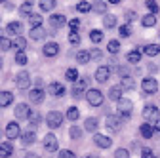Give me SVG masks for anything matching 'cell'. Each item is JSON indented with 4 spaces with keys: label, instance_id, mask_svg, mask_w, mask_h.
<instances>
[{
    "label": "cell",
    "instance_id": "obj_50",
    "mask_svg": "<svg viewBox=\"0 0 160 158\" xmlns=\"http://www.w3.org/2000/svg\"><path fill=\"white\" fill-rule=\"evenodd\" d=\"M57 158H76V154L72 151H59V156Z\"/></svg>",
    "mask_w": 160,
    "mask_h": 158
},
{
    "label": "cell",
    "instance_id": "obj_10",
    "mask_svg": "<svg viewBox=\"0 0 160 158\" xmlns=\"http://www.w3.org/2000/svg\"><path fill=\"white\" fill-rule=\"evenodd\" d=\"M93 143H95L99 149H109V147L112 145L111 137H107V135H101V133H95V135H93Z\"/></svg>",
    "mask_w": 160,
    "mask_h": 158
},
{
    "label": "cell",
    "instance_id": "obj_21",
    "mask_svg": "<svg viewBox=\"0 0 160 158\" xmlns=\"http://www.w3.org/2000/svg\"><path fill=\"white\" fill-rule=\"evenodd\" d=\"M13 154V145L12 143H0V158H8Z\"/></svg>",
    "mask_w": 160,
    "mask_h": 158
},
{
    "label": "cell",
    "instance_id": "obj_2",
    "mask_svg": "<svg viewBox=\"0 0 160 158\" xmlns=\"http://www.w3.org/2000/svg\"><path fill=\"white\" fill-rule=\"evenodd\" d=\"M86 101L92 107H99V105H103V93L99 90H88L86 91Z\"/></svg>",
    "mask_w": 160,
    "mask_h": 158
},
{
    "label": "cell",
    "instance_id": "obj_48",
    "mask_svg": "<svg viewBox=\"0 0 160 158\" xmlns=\"http://www.w3.org/2000/svg\"><path fill=\"white\" fill-rule=\"evenodd\" d=\"M114 158H130V152H128L126 149H116Z\"/></svg>",
    "mask_w": 160,
    "mask_h": 158
},
{
    "label": "cell",
    "instance_id": "obj_29",
    "mask_svg": "<svg viewBox=\"0 0 160 158\" xmlns=\"http://www.w3.org/2000/svg\"><path fill=\"white\" fill-rule=\"evenodd\" d=\"M29 23H31V29L32 27H42V15L40 13H31L29 15Z\"/></svg>",
    "mask_w": 160,
    "mask_h": 158
},
{
    "label": "cell",
    "instance_id": "obj_7",
    "mask_svg": "<svg viewBox=\"0 0 160 158\" xmlns=\"http://www.w3.org/2000/svg\"><path fill=\"white\" fill-rule=\"evenodd\" d=\"M15 116H17V120H29V116H31V109L27 103H19L15 107Z\"/></svg>",
    "mask_w": 160,
    "mask_h": 158
},
{
    "label": "cell",
    "instance_id": "obj_35",
    "mask_svg": "<svg viewBox=\"0 0 160 158\" xmlns=\"http://www.w3.org/2000/svg\"><path fill=\"white\" fill-rule=\"evenodd\" d=\"M55 8V0H40V10L42 12H52Z\"/></svg>",
    "mask_w": 160,
    "mask_h": 158
},
{
    "label": "cell",
    "instance_id": "obj_59",
    "mask_svg": "<svg viewBox=\"0 0 160 158\" xmlns=\"http://www.w3.org/2000/svg\"><path fill=\"white\" fill-rule=\"evenodd\" d=\"M111 4H120V0H109Z\"/></svg>",
    "mask_w": 160,
    "mask_h": 158
},
{
    "label": "cell",
    "instance_id": "obj_61",
    "mask_svg": "<svg viewBox=\"0 0 160 158\" xmlns=\"http://www.w3.org/2000/svg\"><path fill=\"white\" fill-rule=\"evenodd\" d=\"M0 69H2V59H0Z\"/></svg>",
    "mask_w": 160,
    "mask_h": 158
},
{
    "label": "cell",
    "instance_id": "obj_27",
    "mask_svg": "<svg viewBox=\"0 0 160 158\" xmlns=\"http://www.w3.org/2000/svg\"><path fill=\"white\" fill-rule=\"evenodd\" d=\"M21 31H23V25L19 23V21H12V23L8 25V32H10V34L19 36V34H21Z\"/></svg>",
    "mask_w": 160,
    "mask_h": 158
},
{
    "label": "cell",
    "instance_id": "obj_34",
    "mask_svg": "<svg viewBox=\"0 0 160 158\" xmlns=\"http://www.w3.org/2000/svg\"><path fill=\"white\" fill-rule=\"evenodd\" d=\"M141 23H143V27H154V25H156V17H154V13H147V15L141 19Z\"/></svg>",
    "mask_w": 160,
    "mask_h": 158
},
{
    "label": "cell",
    "instance_id": "obj_60",
    "mask_svg": "<svg viewBox=\"0 0 160 158\" xmlns=\"http://www.w3.org/2000/svg\"><path fill=\"white\" fill-rule=\"evenodd\" d=\"M86 158H99V156H95V154H88Z\"/></svg>",
    "mask_w": 160,
    "mask_h": 158
},
{
    "label": "cell",
    "instance_id": "obj_58",
    "mask_svg": "<svg viewBox=\"0 0 160 158\" xmlns=\"http://www.w3.org/2000/svg\"><path fill=\"white\" fill-rule=\"evenodd\" d=\"M156 130L160 131V118H158V120H156Z\"/></svg>",
    "mask_w": 160,
    "mask_h": 158
},
{
    "label": "cell",
    "instance_id": "obj_46",
    "mask_svg": "<svg viewBox=\"0 0 160 158\" xmlns=\"http://www.w3.org/2000/svg\"><path fill=\"white\" fill-rule=\"evenodd\" d=\"M29 122H31V126H32V128H34V126H38V124H40V114H38V112H31Z\"/></svg>",
    "mask_w": 160,
    "mask_h": 158
},
{
    "label": "cell",
    "instance_id": "obj_31",
    "mask_svg": "<svg viewBox=\"0 0 160 158\" xmlns=\"http://www.w3.org/2000/svg\"><path fill=\"white\" fill-rule=\"evenodd\" d=\"M19 13H21V15H31V13H32V4H31V0H25V2L19 6Z\"/></svg>",
    "mask_w": 160,
    "mask_h": 158
},
{
    "label": "cell",
    "instance_id": "obj_12",
    "mask_svg": "<svg viewBox=\"0 0 160 158\" xmlns=\"http://www.w3.org/2000/svg\"><path fill=\"white\" fill-rule=\"evenodd\" d=\"M141 86H143V91L145 93H156L158 91V82L154 80V78H145Z\"/></svg>",
    "mask_w": 160,
    "mask_h": 158
},
{
    "label": "cell",
    "instance_id": "obj_13",
    "mask_svg": "<svg viewBox=\"0 0 160 158\" xmlns=\"http://www.w3.org/2000/svg\"><path fill=\"white\" fill-rule=\"evenodd\" d=\"M29 99H31L32 103L40 105V103L44 101V90H42V88H34V90H31V91H29Z\"/></svg>",
    "mask_w": 160,
    "mask_h": 158
},
{
    "label": "cell",
    "instance_id": "obj_25",
    "mask_svg": "<svg viewBox=\"0 0 160 158\" xmlns=\"http://www.w3.org/2000/svg\"><path fill=\"white\" fill-rule=\"evenodd\" d=\"M139 131H141V135L145 137V139H151V137L154 135V128H152V126H151L149 122H145V124H143L141 128H139Z\"/></svg>",
    "mask_w": 160,
    "mask_h": 158
},
{
    "label": "cell",
    "instance_id": "obj_40",
    "mask_svg": "<svg viewBox=\"0 0 160 158\" xmlns=\"http://www.w3.org/2000/svg\"><path fill=\"white\" fill-rule=\"evenodd\" d=\"M65 78H67V80H71V82H76L78 80V71L76 69H67Z\"/></svg>",
    "mask_w": 160,
    "mask_h": 158
},
{
    "label": "cell",
    "instance_id": "obj_39",
    "mask_svg": "<svg viewBox=\"0 0 160 158\" xmlns=\"http://www.w3.org/2000/svg\"><path fill=\"white\" fill-rule=\"evenodd\" d=\"M76 10H78L80 13H88V12L92 10V4H90V2H84V0H82V2L76 4Z\"/></svg>",
    "mask_w": 160,
    "mask_h": 158
},
{
    "label": "cell",
    "instance_id": "obj_1",
    "mask_svg": "<svg viewBox=\"0 0 160 158\" xmlns=\"http://www.w3.org/2000/svg\"><path fill=\"white\" fill-rule=\"evenodd\" d=\"M116 107H118V114H120L122 120H128V118L132 116V112H133V103L130 99H124V97L116 101Z\"/></svg>",
    "mask_w": 160,
    "mask_h": 158
},
{
    "label": "cell",
    "instance_id": "obj_44",
    "mask_svg": "<svg viewBox=\"0 0 160 158\" xmlns=\"http://www.w3.org/2000/svg\"><path fill=\"white\" fill-rule=\"evenodd\" d=\"M92 8H93L97 13H105V12H107V4H105V2H99V0H97V2H95Z\"/></svg>",
    "mask_w": 160,
    "mask_h": 158
},
{
    "label": "cell",
    "instance_id": "obj_5",
    "mask_svg": "<svg viewBox=\"0 0 160 158\" xmlns=\"http://www.w3.org/2000/svg\"><path fill=\"white\" fill-rule=\"evenodd\" d=\"M15 84H17L19 90H27L31 86V76H29V72L27 71H19L17 76H15Z\"/></svg>",
    "mask_w": 160,
    "mask_h": 158
},
{
    "label": "cell",
    "instance_id": "obj_30",
    "mask_svg": "<svg viewBox=\"0 0 160 158\" xmlns=\"http://www.w3.org/2000/svg\"><path fill=\"white\" fill-rule=\"evenodd\" d=\"M97 126H99V120H97V118H86V122H84V128L88 130V131H95L97 130Z\"/></svg>",
    "mask_w": 160,
    "mask_h": 158
},
{
    "label": "cell",
    "instance_id": "obj_3",
    "mask_svg": "<svg viewBox=\"0 0 160 158\" xmlns=\"http://www.w3.org/2000/svg\"><path fill=\"white\" fill-rule=\"evenodd\" d=\"M105 124H107V130H109V131L118 133V131H120V128H122V118H120L118 114H111V116H107Z\"/></svg>",
    "mask_w": 160,
    "mask_h": 158
},
{
    "label": "cell",
    "instance_id": "obj_20",
    "mask_svg": "<svg viewBox=\"0 0 160 158\" xmlns=\"http://www.w3.org/2000/svg\"><path fill=\"white\" fill-rule=\"evenodd\" d=\"M34 139H36L34 130H27V131H23V133H21V141H23V145H32V143H34Z\"/></svg>",
    "mask_w": 160,
    "mask_h": 158
},
{
    "label": "cell",
    "instance_id": "obj_6",
    "mask_svg": "<svg viewBox=\"0 0 160 158\" xmlns=\"http://www.w3.org/2000/svg\"><path fill=\"white\" fill-rule=\"evenodd\" d=\"M109 78H111V67H107V65L97 67V71H95V80H97V82L105 84Z\"/></svg>",
    "mask_w": 160,
    "mask_h": 158
},
{
    "label": "cell",
    "instance_id": "obj_42",
    "mask_svg": "<svg viewBox=\"0 0 160 158\" xmlns=\"http://www.w3.org/2000/svg\"><path fill=\"white\" fill-rule=\"evenodd\" d=\"M107 50H109V53H116V52L120 50V42H118V40H111V42L107 44Z\"/></svg>",
    "mask_w": 160,
    "mask_h": 158
},
{
    "label": "cell",
    "instance_id": "obj_22",
    "mask_svg": "<svg viewBox=\"0 0 160 158\" xmlns=\"http://www.w3.org/2000/svg\"><path fill=\"white\" fill-rule=\"evenodd\" d=\"M13 101V93L12 91H0V107H8Z\"/></svg>",
    "mask_w": 160,
    "mask_h": 158
},
{
    "label": "cell",
    "instance_id": "obj_63",
    "mask_svg": "<svg viewBox=\"0 0 160 158\" xmlns=\"http://www.w3.org/2000/svg\"><path fill=\"white\" fill-rule=\"evenodd\" d=\"M0 38H2V32H0Z\"/></svg>",
    "mask_w": 160,
    "mask_h": 158
},
{
    "label": "cell",
    "instance_id": "obj_32",
    "mask_svg": "<svg viewBox=\"0 0 160 158\" xmlns=\"http://www.w3.org/2000/svg\"><path fill=\"white\" fill-rule=\"evenodd\" d=\"M145 53H147L149 57H154V55L160 53V46H158V44H147V46H145Z\"/></svg>",
    "mask_w": 160,
    "mask_h": 158
},
{
    "label": "cell",
    "instance_id": "obj_41",
    "mask_svg": "<svg viewBox=\"0 0 160 158\" xmlns=\"http://www.w3.org/2000/svg\"><path fill=\"white\" fill-rule=\"evenodd\" d=\"M15 63L17 65H27V55H25V52H17L15 53Z\"/></svg>",
    "mask_w": 160,
    "mask_h": 158
},
{
    "label": "cell",
    "instance_id": "obj_52",
    "mask_svg": "<svg viewBox=\"0 0 160 158\" xmlns=\"http://www.w3.org/2000/svg\"><path fill=\"white\" fill-rule=\"evenodd\" d=\"M141 158H156V156H154V152L151 149H143L141 151Z\"/></svg>",
    "mask_w": 160,
    "mask_h": 158
},
{
    "label": "cell",
    "instance_id": "obj_38",
    "mask_svg": "<svg viewBox=\"0 0 160 158\" xmlns=\"http://www.w3.org/2000/svg\"><path fill=\"white\" fill-rule=\"evenodd\" d=\"M90 40L95 42V44H99V42L103 40V32H101V31H92V32H90Z\"/></svg>",
    "mask_w": 160,
    "mask_h": 158
},
{
    "label": "cell",
    "instance_id": "obj_47",
    "mask_svg": "<svg viewBox=\"0 0 160 158\" xmlns=\"http://www.w3.org/2000/svg\"><path fill=\"white\" fill-rule=\"evenodd\" d=\"M10 48H12V40H10V38H4V36H2V38H0V50L6 52V50H10Z\"/></svg>",
    "mask_w": 160,
    "mask_h": 158
},
{
    "label": "cell",
    "instance_id": "obj_26",
    "mask_svg": "<svg viewBox=\"0 0 160 158\" xmlns=\"http://www.w3.org/2000/svg\"><path fill=\"white\" fill-rule=\"evenodd\" d=\"M109 99H112V101L122 99V88H120V86H112L109 90Z\"/></svg>",
    "mask_w": 160,
    "mask_h": 158
},
{
    "label": "cell",
    "instance_id": "obj_17",
    "mask_svg": "<svg viewBox=\"0 0 160 158\" xmlns=\"http://www.w3.org/2000/svg\"><path fill=\"white\" fill-rule=\"evenodd\" d=\"M133 86H135V82H133V76H122L120 78V88H122V91H130V90H133Z\"/></svg>",
    "mask_w": 160,
    "mask_h": 158
},
{
    "label": "cell",
    "instance_id": "obj_9",
    "mask_svg": "<svg viewBox=\"0 0 160 158\" xmlns=\"http://www.w3.org/2000/svg\"><path fill=\"white\" fill-rule=\"evenodd\" d=\"M21 135V128H19L17 122H10L6 126V137L8 139H17V137Z\"/></svg>",
    "mask_w": 160,
    "mask_h": 158
},
{
    "label": "cell",
    "instance_id": "obj_28",
    "mask_svg": "<svg viewBox=\"0 0 160 158\" xmlns=\"http://www.w3.org/2000/svg\"><path fill=\"white\" fill-rule=\"evenodd\" d=\"M103 25H105L107 29H114V27H116V17H114L112 13H105V15H103Z\"/></svg>",
    "mask_w": 160,
    "mask_h": 158
},
{
    "label": "cell",
    "instance_id": "obj_57",
    "mask_svg": "<svg viewBox=\"0 0 160 158\" xmlns=\"http://www.w3.org/2000/svg\"><path fill=\"white\" fill-rule=\"evenodd\" d=\"M25 158H38V156H36V154H34V152H29V154H27V156H25Z\"/></svg>",
    "mask_w": 160,
    "mask_h": 158
},
{
    "label": "cell",
    "instance_id": "obj_54",
    "mask_svg": "<svg viewBox=\"0 0 160 158\" xmlns=\"http://www.w3.org/2000/svg\"><path fill=\"white\" fill-rule=\"evenodd\" d=\"M135 17H137V15H135V12H128V13H126V21L130 23V21H133Z\"/></svg>",
    "mask_w": 160,
    "mask_h": 158
},
{
    "label": "cell",
    "instance_id": "obj_55",
    "mask_svg": "<svg viewBox=\"0 0 160 158\" xmlns=\"http://www.w3.org/2000/svg\"><path fill=\"white\" fill-rule=\"evenodd\" d=\"M132 149H133V152H137V151H143V149H139V143H132Z\"/></svg>",
    "mask_w": 160,
    "mask_h": 158
},
{
    "label": "cell",
    "instance_id": "obj_51",
    "mask_svg": "<svg viewBox=\"0 0 160 158\" xmlns=\"http://www.w3.org/2000/svg\"><path fill=\"white\" fill-rule=\"evenodd\" d=\"M80 23H82L80 19H71V21H69V27H71V31H78Z\"/></svg>",
    "mask_w": 160,
    "mask_h": 158
},
{
    "label": "cell",
    "instance_id": "obj_45",
    "mask_svg": "<svg viewBox=\"0 0 160 158\" xmlns=\"http://www.w3.org/2000/svg\"><path fill=\"white\" fill-rule=\"evenodd\" d=\"M69 42H71L72 46L80 44V34H78L76 31H71V34H69Z\"/></svg>",
    "mask_w": 160,
    "mask_h": 158
},
{
    "label": "cell",
    "instance_id": "obj_36",
    "mask_svg": "<svg viewBox=\"0 0 160 158\" xmlns=\"http://www.w3.org/2000/svg\"><path fill=\"white\" fill-rule=\"evenodd\" d=\"M78 116H80V111L76 107H69V111H67V118H69V120L74 122V120H78Z\"/></svg>",
    "mask_w": 160,
    "mask_h": 158
},
{
    "label": "cell",
    "instance_id": "obj_43",
    "mask_svg": "<svg viewBox=\"0 0 160 158\" xmlns=\"http://www.w3.org/2000/svg\"><path fill=\"white\" fill-rule=\"evenodd\" d=\"M145 6L151 13H156L158 12V4H156V0H145Z\"/></svg>",
    "mask_w": 160,
    "mask_h": 158
},
{
    "label": "cell",
    "instance_id": "obj_62",
    "mask_svg": "<svg viewBox=\"0 0 160 158\" xmlns=\"http://www.w3.org/2000/svg\"><path fill=\"white\" fill-rule=\"evenodd\" d=\"M4 2H6V0H0V4H4Z\"/></svg>",
    "mask_w": 160,
    "mask_h": 158
},
{
    "label": "cell",
    "instance_id": "obj_23",
    "mask_svg": "<svg viewBox=\"0 0 160 158\" xmlns=\"http://www.w3.org/2000/svg\"><path fill=\"white\" fill-rule=\"evenodd\" d=\"M29 36L32 38V40H42V38L46 36V31L42 27H32L31 32H29Z\"/></svg>",
    "mask_w": 160,
    "mask_h": 158
},
{
    "label": "cell",
    "instance_id": "obj_49",
    "mask_svg": "<svg viewBox=\"0 0 160 158\" xmlns=\"http://www.w3.org/2000/svg\"><path fill=\"white\" fill-rule=\"evenodd\" d=\"M120 34H122V36H130V34H132V27H130V23H126V25L120 27Z\"/></svg>",
    "mask_w": 160,
    "mask_h": 158
},
{
    "label": "cell",
    "instance_id": "obj_11",
    "mask_svg": "<svg viewBox=\"0 0 160 158\" xmlns=\"http://www.w3.org/2000/svg\"><path fill=\"white\" fill-rule=\"evenodd\" d=\"M143 118L149 120V124H151V120H158V109L154 105H147L143 109Z\"/></svg>",
    "mask_w": 160,
    "mask_h": 158
},
{
    "label": "cell",
    "instance_id": "obj_37",
    "mask_svg": "<svg viewBox=\"0 0 160 158\" xmlns=\"http://www.w3.org/2000/svg\"><path fill=\"white\" fill-rule=\"evenodd\" d=\"M69 135H71V139H80V137H82V128H78V126H71Z\"/></svg>",
    "mask_w": 160,
    "mask_h": 158
},
{
    "label": "cell",
    "instance_id": "obj_53",
    "mask_svg": "<svg viewBox=\"0 0 160 158\" xmlns=\"http://www.w3.org/2000/svg\"><path fill=\"white\" fill-rule=\"evenodd\" d=\"M90 53H92V59H101V57H103V52H101V50H97V48L92 50Z\"/></svg>",
    "mask_w": 160,
    "mask_h": 158
},
{
    "label": "cell",
    "instance_id": "obj_15",
    "mask_svg": "<svg viewBox=\"0 0 160 158\" xmlns=\"http://www.w3.org/2000/svg\"><path fill=\"white\" fill-rule=\"evenodd\" d=\"M50 23H52V27H53V29H61V27L67 23V19H65V15H63V13H53V15L50 17Z\"/></svg>",
    "mask_w": 160,
    "mask_h": 158
},
{
    "label": "cell",
    "instance_id": "obj_14",
    "mask_svg": "<svg viewBox=\"0 0 160 158\" xmlns=\"http://www.w3.org/2000/svg\"><path fill=\"white\" fill-rule=\"evenodd\" d=\"M86 84H88V78H78V80L74 82V86H72V95L74 97H80V95H82V91L86 90Z\"/></svg>",
    "mask_w": 160,
    "mask_h": 158
},
{
    "label": "cell",
    "instance_id": "obj_56",
    "mask_svg": "<svg viewBox=\"0 0 160 158\" xmlns=\"http://www.w3.org/2000/svg\"><path fill=\"white\" fill-rule=\"evenodd\" d=\"M147 69H149V71H151V72H156V67H154V65H149V67H147Z\"/></svg>",
    "mask_w": 160,
    "mask_h": 158
},
{
    "label": "cell",
    "instance_id": "obj_18",
    "mask_svg": "<svg viewBox=\"0 0 160 158\" xmlns=\"http://www.w3.org/2000/svg\"><path fill=\"white\" fill-rule=\"evenodd\" d=\"M42 52H44V55H46V57H55V55L59 53V46H57L55 42H48V44L44 46V50H42Z\"/></svg>",
    "mask_w": 160,
    "mask_h": 158
},
{
    "label": "cell",
    "instance_id": "obj_4",
    "mask_svg": "<svg viewBox=\"0 0 160 158\" xmlns=\"http://www.w3.org/2000/svg\"><path fill=\"white\" fill-rule=\"evenodd\" d=\"M46 122H48V126L52 128V130H55V128H59L63 124V114L59 112V111H52V112H48V116H46Z\"/></svg>",
    "mask_w": 160,
    "mask_h": 158
},
{
    "label": "cell",
    "instance_id": "obj_16",
    "mask_svg": "<svg viewBox=\"0 0 160 158\" xmlns=\"http://www.w3.org/2000/svg\"><path fill=\"white\" fill-rule=\"evenodd\" d=\"M48 91H50L52 95H55V97H63V95H65V86L59 84V82H52L50 88H48Z\"/></svg>",
    "mask_w": 160,
    "mask_h": 158
},
{
    "label": "cell",
    "instance_id": "obj_24",
    "mask_svg": "<svg viewBox=\"0 0 160 158\" xmlns=\"http://www.w3.org/2000/svg\"><path fill=\"white\" fill-rule=\"evenodd\" d=\"M12 48H15L17 52H25L27 40H25V38H21V36H17V38H13V40H12Z\"/></svg>",
    "mask_w": 160,
    "mask_h": 158
},
{
    "label": "cell",
    "instance_id": "obj_19",
    "mask_svg": "<svg viewBox=\"0 0 160 158\" xmlns=\"http://www.w3.org/2000/svg\"><path fill=\"white\" fill-rule=\"evenodd\" d=\"M76 61H78L80 65H86V63H90V61H92V53H90L88 50H80V52L76 53Z\"/></svg>",
    "mask_w": 160,
    "mask_h": 158
},
{
    "label": "cell",
    "instance_id": "obj_33",
    "mask_svg": "<svg viewBox=\"0 0 160 158\" xmlns=\"http://www.w3.org/2000/svg\"><path fill=\"white\" fill-rule=\"evenodd\" d=\"M139 59H141V52H139V50H132V52L128 53V61H130L132 65H137Z\"/></svg>",
    "mask_w": 160,
    "mask_h": 158
},
{
    "label": "cell",
    "instance_id": "obj_8",
    "mask_svg": "<svg viewBox=\"0 0 160 158\" xmlns=\"http://www.w3.org/2000/svg\"><path fill=\"white\" fill-rule=\"evenodd\" d=\"M42 145H44V149H46L48 152H55V151H57V137H55L53 133H48V135L44 137Z\"/></svg>",
    "mask_w": 160,
    "mask_h": 158
}]
</instances>
